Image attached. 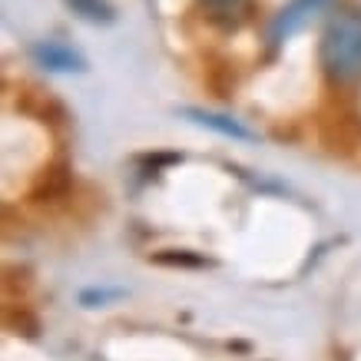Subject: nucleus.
I'll return each instance as SVG.
<instances>
[{
  "instance_id": "nucleus-3",
  "label": "nucleus",
  "mask_w": 361,
  "mask_h": 361,
  "mask_svg": "<svg viewBox=\"0 0 361 361\" xmlns=\"http://www.w3.org/2000/svg\"><path fill=\"white\" fill-rule=\"evenodd\" d=\"M33 60L50 70V73H83L87 70V60L80 50H73L63 40H40L33 47Z\"/></svg>"
},
{
  "instance_id": "nucleus-6",
  "label": "nucleus",
  "mask_w": 361,
  "mask_h": 361,
  "mask_svg": "<svg viewBox=\"0 0 361 361\" xmlns=\"http://www.w3.org/2000/svg\"><path fill=\"white\" fill-rule=\"evenodd\" d=\"M123 295H126L123 288H87V292L80 295V305L99 308V305H106V302H120Z\"/></svg>"
},
{
  "instance_id": "nucleus-1",
  "label": "nucleus",
  "mask_w": 361,
  "mask_h": 361,
  "mask_svg": "<svg viewBox=\"0 0 361 361\" xmlns=\"http://www.w3.org/2000/svg\"><path fill=\"white\" fill-rule=\"evenodd\" d=\"M318 63L335 87L361 83V7L335 13L322 33Z\"/></svg>"
},
{
  "instance_id": "nucleus-7",
  "label": "nucleus",
  "mask_w": 361,
  "mask_h": 361,
  "mask_svg": "<svg viewBox=\"0 0 361 361\" xmlns=\"http://www.w3.org/2000/svg\"><path fill=\"white\" fill-rule=\"evenodd\" d=\"M156 262L163 265H209V259H199V255H156Z\"/></svg>"
},
{
  "instance_id": "nucleus-8",
  "label": "nucleus",
  "mask_w": 361,
  "mask_h": 361,
  "mask_svg": "<svg viewBox=\"0 0 361 361\" xmlns=\"http://www.w3.org/2000/svg\"><path fill=\"white\" fill-rule=\"evenodd\" d=\"M206 4H216V7H229V4H239V0H206Z\"/></svg>"
},
{
  "instance_id": "nucleus-5",
  "label": "nucleus",
  "mask_w": 361,
  "mask_h": 361,
  "mask_svg": "<svg viewBox=\"0 0 361 361\" xmlns=\"http://www.w3.org/2000/svg\"><path fill=\"white\" fill-rule=\"evenodd\" d=\"M66 7L77 13L80 20H90V23H113L116 20V11H113L110 0H66Z\"/></svg>"
},
{
  "instance_id": "nucleus-4",
  "label": "nucleus",
  "mask_w": 361,
  "mask_h": 361,
  "mask_svg": "<svg viewBox=\"0 0 361 361\" xmlns=\"http://www.w3.org/2000/svg\"><path fill=\"white\" fill-rule=\"evenodd\" d=\"M183 116H189L192 123H199V126H206V130H212V133H219V136H229V140H242V142L255 140V133H252L249 126H242L239 120H232V116H226V113L183 110Z\"/></svg>"
},
{
  "instance_id": "nucleus-2",
  "label": "nucleus",
  "mask_w": 361,
  "mask_h": 361,
  "mask_svg": "<svg viewBox=\"0 0 361 361\" xmlns=\"http://www.w3.org/2000/svg\"><path fill=\"white\" fill-rule=\"evenodd\" d=\"M335 0H292L288 7L275 13L272 27H269V40L272 47H282L288 37H295L298 30H305L312 20H318L322 13H329V7Z\"/></svg>"
}]
</instances>
